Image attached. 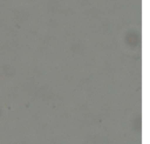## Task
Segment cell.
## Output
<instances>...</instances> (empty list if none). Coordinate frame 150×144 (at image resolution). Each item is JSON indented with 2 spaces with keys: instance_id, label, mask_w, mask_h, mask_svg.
Segmentation results:
<instances>
[]
</instances>
